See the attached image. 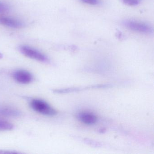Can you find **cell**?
Returning <instances> with one entry per match:
<instances>
[{"mask_svg":"<svg viewBox=\"0 0 154 154\" xmlns=\"http://www.w3.org/2000/svg\"><path fill=\"white\" fill-rule=\"evenodd\" d=\"M31 108L35 111L43 115L54 116L57 114V112L46 102L40 99H35L30 102Z\"/></svg>","mask_w":154,"mask_h":154,"instance_id":"cell-1","label":"cell"},{"mask_svg":"<svg viewBox=\"0 0 154 154\" xmlns=\"http://www.w3.org/2000/svg\"><path fill=\"white\" fill-rule=\"evenodd\" d=\"M19 50L22 54L31 59L43 63H47L49 61L46 56L43 53L28 46H20Z\"/></svg>","mask_w":154,"mask_h":154,"instance_id":"cell-2","label":"cell"},{"mask_svg":"<svg viewBox=\"0 0 154 154\" xmlns=\"http://www.w3.org/2000/svg\"><path fill=\"white\" fill-rule=\"evenodd\" d=\"M123 25L129 29L139 33L150 34L153 32L151 26L142 22L134 20H126L123 22Z\"/></svg>","mask_w":154,"mask_h":154,"instance_id":"cell-3","label":"cell"},{"mask_svg":"<svg viewBox=\"0 0 154 154\" xmlns=\"http://www.w3.org/2000/svg\"><path fill=\"white\" fill-rule=\"evenodd\" d=\"M12 76L16 82L21 84H28L33 80L32 74L26 70H17L14 72Z\"/></svg>","mask_w":154,"mask_h":154,"instance_id":"cell-4","label":"cell"},{"mask_svg":"<svg viewBox=\"0 0 154 154\" xmlns=\"http://www.w3.org/2000/svg\"><path fill=\"white\" fill-rule=\"evenodd\" d=\"M0 25L13 29H21L24 26L23 23L17 20L4 17H0Z\"/></svg>","mask_w":154,"mask_h":154,"instance_id":"cell-5","label":"cell"},{"mask_svg":"<svg viewBox=\"0 0 154 154\" xmlns=\"http://www.w3.org/2000/svg\"><path fill=\"white\" fill-rule=\"evenodd\" d=\"M79 119L87 125H93L96 123L98 118L96 115L90 112H82L78 115Z\"/></svg>","mask_w":154,"mask_h":154,"instance_id":"cell-6","label":"cell"},{"mask_svg":"<svg viewBox=\"0 0 154 154\" xmlns=\"http://www.w3.org/2000/svg\"><path fill=\"white\" fill-rule=\"evenodd\" d=\"M21 112L18 110L8 106H0V115L7 117H19Z\"/></svg>","mask_w":154,"mask_h":154,"instance_id":"cell-7","label":"cell"},{"mask_svg":"<svg viewBox=\"0 0 154 154\" xmlns=\"http://www.w3.org/2000/svg\"><path fill=\"white\" fill-rule=\"evenodd\" d=\"M14 128V125L12 123L0 119V131H9L11 130Z\"/></svg>","mask_w":154,"mask_h":154,"instance_id":"cell-8","label":"cell"},{"mask_svg":"<svg viewBox=\"0 0 154 154\" xmlns=\"http://www.w3.org/2000/svg\"><path fill=\"white\" fill-rule=\"evenodd\" d=\"M8 5L3 2H0V14L7 13L9 10Z\"/></svg>","mask_w":154,"mask_h":154,"instance_id":"cell-9","label":"cell"},{"mask_svg":"<svg viewBox=\"0 0 154 154\" xmlns=\"http://www.w3.org/2000/svg\"><path fill=\"white\" fill-rule=\"evenodd\" d=\"M125 5L129 6H136L140 3V0H122Z\"/></svg>","mask_w":154,"mask_h":154,"instance_id":"cell-10","label":"cell"},{"mask_svg":"<svg viewBox=\"0 0 154 154\" xmlns=\"http://www.w3.org/2000/svg\"><path fill=\"white\" fill-rule=\"evenodd\" d=\"M81 2L91 5H96L99 4V0H81Z\"/></svg>","mask_w":154,"mask_h":154,"instance_id":"cell-11","label":"cell"},{"mask_svg":"<svg viewBox=\"0 0 154 154\" xmlns=\"http://www.w3.org/2000/svg\"><path fill=\"white\" fill-rule=\"evenodd\" d=\"M3 57V55L1 53H0V59H1Z\"/></svg>","mask_w":154,"mask_h":154,"instance_id":"cell-12","label":"cell"}]
</instances>
